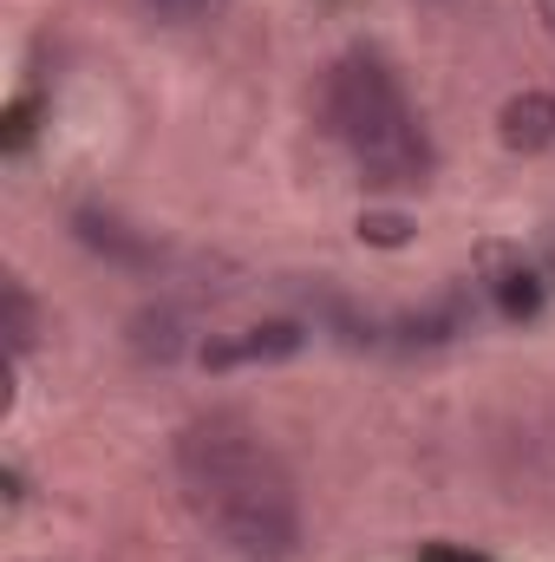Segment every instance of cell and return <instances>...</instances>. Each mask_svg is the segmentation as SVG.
Segmentation results:
<instances>
[{
  "label": "cell",
  "instance_id": "52a82bcc",
  "mask_svg": "<svg viewBox=\"0 0 555 562\" xmlns=\"http://www.w3.org/2000/svg\"><path fill=\"white\" fill-rule=\"evenodd\" d=\"M132 347H138L144 360H177V353L190 347L183 314H177V307H144L138 321H132Z\"/></svg>",
  "mask_w": 555,
  "mask_h": 562
},
{
  "label": "cell",
  "instance_id": "ba28073f",
  "mask_svg": "<svg viewBox=\"0 0 555 562\" xmlns=\"http://www.w3.org/2000/svg\"><path fill=\"white\" fill-rule=\"evenodd\" d=\"M497 314H503V321H536V314H543V281L530 276V269L497 276Z\"/></svg>",
  "mask_w": 555,
  "mask_h": 562
},
{
  "label": "cell",
  "instance_id": "6da1fadb",
  "mask_svg": "<svg viewBox=\"0 0 555 562\" xmlns=\"http://www.w3.org/2000/svg\"><path fill=\"white\" fill-rule=\"evenodd\" d=\"M177 477L183 497L196 510V524L242 562H287L301 550V497L294 477L275 451L262 445V431L242 419L216 413V419L183 425L177 438Z\"/></svg>",
  "mask_w": 555,
  "mask_h": 562
},
{
  "label": "cell",
  "instance_id": "5b68a950",
  "mask_svg": "<svg viewBox=\"0 0 555 562\" xmlns=\"http://www.w3.org/2000/svg\"><path fill=\"white\" fill-rule=\"evenodd\" d=\"M0 334H7V360H26L33 340H39V301L26 294L20 276L0 281Z\"/></svg>",
  "mask_w": 555,
  "mask_h": 562
},
{
  "label": "cell",
  "instance_id": "8992f818",
  "mask_svg": "<svg viewBox=\"0 0 555 562\" xmlns=\"http://www.w3.org/2000/svg\"><path fill=\"white\" fill-rule=\"evenodd\" d=\"M72 223H79V236H86L92 249H105V256H118V262H150V256H157V243H150V236L125 229V223H118V216H105V210H79Z\"/></svg>",
  "mask_w": 555,
  "mask_h": 562
},
{
  "label": "cell",
  "instance_id": "8fae6325",
  "mask_svg": "<svg viewBox=\"0 0 555 562\" xmlns=\"http://www.w3.org/2000/svg\"><path fill=\"white\" fill-rule=\"evenodd\" d=\"M418 562H490L484 550H457V543H424Z\"/></svg>",
  "mask_w": 555,
  "mask_h": 562
},
{
  "label": "cell",
  "instance_id": "7c38bea8",
  "mask_svg": "<svg viewBox=\"0 0 555 562\" xmlns=\"http://www.w3.org/2000/svg\"><path fill=\"white\" fill-rule=\"evenodd\" d=\"M536 20H543V33L555 40V0H536Z\"/></svg>",
  "mask_w": 555,
  "mask_h": 562
},
{
  "label": "cell",
  "instance_id": "3957f363",
  "mask_svg": "<svg viewBox=\"0 0 555 562\" xmlns=\"http://www.w3.org/2000/svg\"><path fill=\"white\" fill-rule=\"evenodd\" d=\"M307 327L301 321H262V327H242V334H223V340H203V367H256V360H287L301 353Z\"/></svg>",
  "mask_w": 555,
  "mask_h": 562
},
{
  "label": "cell",
  "instance_id": "9c48e42d",
  "mask_svg": "<svg viewBox=\"0 0 555 562\" xmlns=\"http://www.w3.org/2000/svg\"><path fill=\"white\" fill-rule=\"evenodd\" d=\"M144 20H157V26H196V20H209L223 0H132Z\"/></svg>",
  "mask_w": 555,
  "mask_h": 562
},
{
  "label": "cell",
  "instance_id": "30bf717a",
  "mask_svg": "<svg viewBox=\"0 0 555 562\" xmlns=\"http://www.w3.org/2000/svg\"><path fill=\"white\" fill-rule=\"evenodd\" d=\"M360 243L399 249V243H412V216H399V210H366V216H360Z\"/></svg>",
  "mask_w": 555,
  "mask_h": 562
},
{
  "label": "cell",
  "instance_id": "7a4b0ae2",
  "mask_svg": "<svg viewBox=\"0 0 555 562\" xmlns=\"http://www.w3.org/2000/svg\"><path fill=\"white\" fill-rule=\"evenodd\" d=\"M399 119H412V99H406V86L393 79L386 59L347 53V59L327 66V79H320V125L347 144V150H360L366 138L393 132Z\"/></svg>",
  "mask_w": 555,
  "mask_h": 562
},
{
  "label": "cell",
  "instance_id": "277c9868",
  "mask_svg": "<svg viewBox=\"0 0 555 562\" xmlns=\"http://www.w3.org/2000/svg\"><path fill=\"white\" fill-rule=\"evenodd\" d=\"M497 138L503 150H550L555 144V92H517V99H503V112H497Z\"/></svg>",
  "mask_w": 555,
  "mask_h": 562
}]
</instances>
